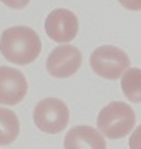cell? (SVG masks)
Wrapping results in <instances>:
<instances>
[{"label": "cell", "mask_w": 141, "mask_h": 149, "mask_svg": "<svg viewBox=\"0 0 141 149\" xmlns=\"http://www.w3.org/2000/svg\"><path fill=\"white\" fill-rule=\"evenodd\" d=\"M0 53L15 65H28L42 53V40L30 27H10L0 35Z\"/></svg>", "instance_id": "obj_1"}, {"label": "cell", "mask_w": 141, "mask_h": 149, "mask_svg": "<svg viewBox=\"0 0 141 149\" xmlns=\"http://www.w3.org/2000/svg\"><path fill=\"white\" fill-rule=\"evenodd\" d=\"M136 114L130 104L121 101H113L100 111L96 118V126L100 133H103L110 139H119L130 134L135 128Z\"/></svg>", "instance_id": "obj_2"}, {"label": "cell", "mask_w": 141, "mask_h": 149, "mask_svg": "<svg viewBox=\"0 0 141 149\" xmlns=\"http://www.w3.org/2000/svg\"><path fill=\"white\" fill-rule=\"evenodd\" d=\"M130 63L128 55L113 45H103L96 48L90 56L91 70L98 76L106 80H116L123 76L126 70H130Z\"/></svg>", "instance_id": "obj_3"}, {"label": "cell", "mask_w": 141, "mask_h": 149, "mask_svg": "<svg viewBox=\"0 0 141 149\" xmlns=\"http://www.w3.org/2000/svg\"><path fill=\"white\" fill-rule=\"evenodd\" d=\"M33 121L40 131L58 134L70 121V111L68 106L58 98H45L33 109Z\"/></svg>", "instance_id": "obj_4"}, {"label": "cell", "mask_w": 141, "mask_h": 149, "mask_svg": "<svg viewBox=\"0 0 141 149\" xmlns=\"http://www.w3.org/2000/svg\"><path fill=\"white\" fill-rule=\"evenodd\" d=\"M82 66V52L71 45H60L50 52L47 71L55 78H68Z\"/></svg>", "instance_id": "obj_5"}, {"label": "cell", "mask_w": 141, "mask_h": 149, "mask_svg": "<svg viewBox=\"0 0 141 149\" xmlns=\"http://www.w3.org/2000/svg\"><path fill=\"white\" fill-rule=\"evenodd\" d=\"M45 32L53 42L65 45L71 42L78 33V18L71 10L55 8L45 20Z\"/></svg>", "instance_id": "obj_6"}, {"label": "cell", "mask_w": 141, "mask_h": 149, "mask_svg": "<svg viewBox=\"0 0 141 149\" xmlns=\"http://www.w3.org/2000/svg\"><path fill=\"white\" fill-rule=\"evenodd\" d=\"M28 83L22 71L0 66V104H18L27 96Z\"/></svg>", "instance_id": "obj_7"}, {"label": "cell", "mask_w": 141, "mask_h": 149, "mask_svg": "<svg viewBox=\"0 0 141 149\" xmlns=\"http://www.w3.org/2000/svg\"><path fill=\"white\" fill-rule=\"evenodd\" d=\"M65 149H106L103 134L91 126H75L63 139Z\"/></svg>", "instance_id": "obj_8"}, {"label": "cell", "mask_w": 141, "mask_h": 149, "mask_svg": "<svg viewBox=\"0 0 141 149\" xmlns=\"http://www.w3.org/2000/svg\"><path fill=\"white\" fill-rule=\"evenodd\" d=\"M20 133V121L13 111L0 108V146L13 143Z\"/></svg>", "instance_id": "obj_9"}, {"label": "cell", "mask_w": 141, "mask_h": 149, "mask_svg": "<svg viewBox=\"0 0 141 149\" xmlns=\"http://www.w3.org/2000/svg\"><path fill=\"white\" fill-rule=\"evenodd\" d=\"M121 90L126 100L133 103H141V70L130 68L121 76Z\"/></svg>", "instance_id": "obj_10"}, {"label": "cell", "mask_w": 141, "mask_h": 149, "mask_svg": "<svg viewBox=\"0 0 141 149\" xmlns=\"http://www.w3.org/2000/svg\"><path fill=\"white\" fill-rule=\"evenodd\" d=\"M128 143H130V149H141V126H138L133 131Z\"/></svg>", "instance_id": "obj_11"}, {"label": "cell", "mask_w": 141, "mask_h": 149, "mask_svg": "<svg viewBox=\"0 0 141 149\" xmlns=\"http://www.w3.org/2000/svg\"><path fill=\"white\" fill-rule=\"evenodd\" d=\"M3 5L10 7V8H23V7L28 5L30 0H0Z\"/></svg>", "instance_id": "obj_12"}, {"label": "cell", "mask_w": 141, "mask_h": 149, "mask_svg": "<svg viewBox=\"0 0 141 149\" xmlns=\"http://www.w3.org/2000/svg\"><path fill=\"white\" fill-rule=\"evenodd\" d=\"M118 2L128 10H141V0H118Z\"/></svg>", "instance_id": "obj_13"}]
</instances>
